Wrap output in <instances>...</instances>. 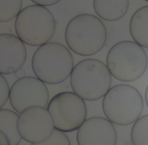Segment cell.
<instances>
[{
	"label": "cell",
	"instance_id": "6da1fadb",
	"mask_svg": "<svg viewBox=\"0 0 148 145\" xmlns=\"http://www.w3.org/2000/svg\"><path fill=\"white\" fill-rule=\"evenodd\" d=\"M64 36L73 52L87 57L96 54L106 45L107 29L99 18L91 14H80L68 22Z\"/></svg>",
	"mask_w": 148,
	"mask_h": 145
},
{
	"label": "cell",
	"instance_id": "7a4b0ae2",
	"mask_svg": "<svg viewBox=\"0 0 148 145\" xmlns=\"http://www.w3.org/2000/svg\"><path fill=\"white\" fill-rule=\"evenodd\" d=\"M32 67L36 77L44 82L59 84L71 75L73 57L70 50L60 43L48 42L38 47L34 53Z\"/></svg>",
	"mask_w": 148,
	"mask_h": 145
},
{
	"label": "cell",
	"instance_id": "3957f363",
	"mask_svg": "<svg viewBox=\"0 0 148 145\" xmlns=\"http://www.w3.org/2000/svg\"><path fill=\"white\" fill-rule=\"evenodd\" d=\"M70 82L79 96L86 101H95L103 98L110 89L112 74L102 61L89 58L75 65Z\"/></svg>",
	"mask_w": 148,
	"mask_h": 145
},
{
	"label": "cell",
	"instance_id": "277c9868",
	"mask_svg": "<svg viewBox=\"0 0 148 145\" xmlns=\"http://www.w3.org/2000/svg\"><path fill=\"white\" fill-rule=\"evenodd\" d=\"M106 65L116 80L132 82L145 73L148 57L143 47L138 43L122 41L111 47L106 57Z\"/></svg>",
	"mask_w": 148,
	"mask_h": 145
},
{
	"label": "cell",
	"instance_id": "5b68a950",
	"mask_svg": "<svg viewBox=\"0 0 148 145\" xmlns=\"http://www.w3.org/2000/svg\"><path fill=\"white\" fill-rule=\"evenodd\" d=\"M144 100L134 86L118 84L110 88L102 100V110L109 121L117 125L133 124L140 117Z\"/></svg>",
	"mask_w": 148,
	"mask_h": 145
},
{
	"label": "cell",
	"instance_id": "8992f818",
	"mask_svg": "<svg viewBox=\"0 0 148 145\" xmlns=\"http://www.w3.org/2000/svg\"><path fill=\"white\" fill-rule=\"evenodd\" d=\"M56 27L55 18L51 11L35 4L24 8L15 21L18 37L32 47L48 43L55 33Z\"/></svg>",
	"mask_w": 148,
	"mask_h": 145
},
{
	"label": "cell",
	"instance_id": "52a82bcc",
	"mask_svg": "<svg viewBox=\"0 0 148 145\" xmlns=\"http://www.w3.org/2000/svg\"><path fill=\"white\" fill-rule=\"evenodd\" d=\"M56 128L71 132L83 124L87 118V106L78 95L73 92L57 93L47 105Z\"/></svg>",
	"mask_w": 148,
	"mask_h": 145
},
{
	"label": "cell",
	"instance_id": "ba28073f",
	"mask_svg": "<svg viewBox=\"0 0 148 145\" xmlns=\"http://www.w3.org/2000/svg\"><path fill=\"white\" fill-rule=\"evenodd\" d=\"M9 102L17 113L33 106L47 107L48 89L42 80L34 76L18 79L11 87Z\"/></svg>",
	"mask_w": 148,
	"mask_h": 145
},
{
	"label": "cell",
	"instance_id": "9c48e42d",
	"mask_svg": "<svg viewBox=\"0 0 148 145\" xmlns=\"http://www.w3.org/2000/svg\"><path fill=\"white\" fill-rule=\"evenodd\" d=\"M18 126L25 141L38 145L47 141L55 128L50 111L41 106H33L22 111Z\"/></svg>",
	"mask_w": 148,
	"mask_h": 145
},
{
	"label": "cell",
	"instance_id": "30bf717a",
	"mask_svg": "<svg viewBox=\"0 0 148 145\" xmlns=\"http://www.w3.org/2000/svg\"><path fill=\"white\" fill-rule=\"evenodd\" d=\"M117 137L113 123L103 117L86 119L76 134L79 145H114L117 143Z\"/></svg>",
	"mask_w": 148,
	"mask_h": 145
},
{
	"label": "cell",
	"instance_id": "8fae6325",
	"mask_svg": "<svg viewBox=\"0 0 148 145\" xmlns=\"http://www.w3.org/2000/svg\"><path fill=\"white\" fill-rule=\"evenodd\" d=\"M0 74H15L26 61L27 51L25 43L12 34H0Z\"/></svg>",
	"mask_w": 148,
	"mask_h": 145
},
{
	"label": "cell",
	"instance_id": "7c38bea8",
	"mask_svg": "<svg viewBox=\"0 0 148 145\" xmlns=\"http://www.w3.org/2000/svg\"><path fill=\"white\" fill-rule=\"evenodd\" d=\"M93 8L99 18L108 21L122 19L129 8L128 0H94Z\"/></svg>",
	"mask_w": 148,
	"mask_h": 145
},
{
	"label": "cell",
	"instance_id": "4fadbf2b",
	"mask_svg": "<svg viewBox=\"0 0 148 145\" xmlns=\"http://www.w3.org/2000/svg\"><path fill=\"white\" fill-rule=\"evenodd\" d=\"M129 31L136 43L148 48V5L140 8L134 13L129 22Z\"/></svg>",
	"mask_w": 148,
	"mask_h": 145
},
{
	"label": "cell",
	"instance_id": "5bb4252c",
	"mask_svg": "<svg viewBox=\"0 0 148 145\" xmlns=\"http://www.w3.org/2000/svg\"><path fill=\"white\" fill-rule=\"evenodd\" d=\"M19 115L12 110L0 109V131L9 138L10 145H18L21 143L22 137L19 132L18 122Z\"/></svg>",
	"mask_w": 148,
	"mask_h": 145
},
{
	"label": "cell",
	"instance_id": "9a60e30c",
	"mask_svg": "<svg viewBox=\"0 0 148 145\" xmlns=\"http://www.w3.org/2000/svg\"><path fill=\"white\" fill-rule=\"evenodd\" d=\"M131 140L134 145H148V115L140 117L134 123Z\"/></svg>",
	"mask_w": 148,
	"mask_h": 145
},
{
	"label": "cell",
	"instance_id": "2e32d148",
	"mask_svg": "<svg viewBox=\"0 0 148 145\" xmlns=\"http://www.w3.org/2000/svg\"><path fill=\"white\" fill-rule=\"evenodd\" d=\"M0 21L6 22L12 20L21 12V0H1L0 1Z\"/></svg>",
	"mask_w": 148,
	"mask_h": 145
},
{
	"label": "cell",
	"instance_id": "e0dca14e",
	"mask_svg": "<svg viewBox=\"0 0 148 145\" xmlns=\"http://www.w3.org/2000/svg\"><path fill=\"white\" fill-rule=\"evenodd\" d=\"M70 139L65 132L55 128L50 137L38 145H70Z\"/></svg>",
	"mask_w": 148,
	"mask_h": 145
},
{
	"label": "cell",
	"instance_id": "ac0fdd59",
	"mask_svg": "<svg viewBox=\"0 0 148 145\" xmlns=\"http://www.w3.org/2000/svg\"><path fill=\"white\" fill-rule=\"evenodd\" d=\"M0 107L2 108L5 105L8 99H9L11 89H9V82L2 74H0Z\"/></svg>",
	"mask_w": 148,
	"mask_h": 145
},
{
	"label": "cell",
	"instance_id": "d6986e66",
	"mask_svg": "<svg viewBox=\"0 0 148 145\" xmlns=\"http://www.w3.org/2000/svg\"><path fill=\"white\" fill-rule=\"evenodd\" d=\"M32 2L35 5H40L42 7L45 6H51L57 4L60 2L59 0H33Z\"/></svg>",
	"mask_w": 148,
	"mask_h": 145
},
{
	"label": "cell",
	"instance_id": "ffe728a7",
	"mask_svg": "<svg viewBox=\"0 0 148 145\" xmlns=\"http://www.w3.org/2000/svg\"><path fill=\"white\" fill-rule=\"evenodd\" d=\"M0 137H1V141H0V144H1V145L10 144L8 137L5 135L4 133L1 132V131H0Z\"/></svg>",
	"mask_w": 148,
	"mask_h": 145
},
{
	"label": "cell",
	"instance_id": "44dd1931",
	"mask_svg": "<svg viewBox=\"0 0 148 145\" xmlns=\"http://www.w3.org/2000/svg\"><path fill=\"white\" fill-rule=\"evenodd\" d=\"M15 76L18 78V79H20V78H22L24 76H25V72L22 68L20 69H18L16 73H15Z\"/></svg>",
	"mask_w": 148,
	"mask_h": 145
},
{
	"label": "cell",
	"instance_id": "7402d4cb",
	"mask_svg": "<svg viewBox=\"0 0 148 145\" xmlns=\"http://www.w3.org/2000/svg\"><path fill=\"white\" fill-rule=\"evenodd\" d=\"M145 101H146L147 105L148 107V86L146 89V91H145Z\"/></svg>",
	"mask_w": 148,
	"mask_h": 145
},
{
	"label": "cell",
	"instance_id": "603a6c76",
	"mask_svg": "<svg viewBox=\"0 0 148 145\" xmlns=\"http://www.w3.org/2000/svg\"><path fill=\"white\" fill-rule=\"evenodd\" d=\"M147 2H148V0H147Z\"/></svg>",
	"mask_w": 148,
	"mask_h": 145
}]
</instances>
